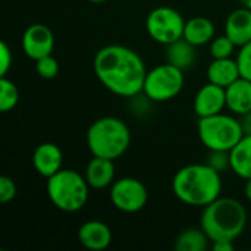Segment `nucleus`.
<instances>
[{
	"mask_svg": "<svg viewBox=\"0 0 251 251\" xmlns=\"http://www.w3.org/2000/svg\"><path fill=\"white\" fill-rule=\"evenodd\" d=\"M97 79L106 90L124 99H134L143 93L147 69L141 56L122 44L101 47L93 60Z\"/></svg>",
	"mask_w": 251,
	"mask_h": 251,
	"instance_id": "nucleus-1",
	"label": "nucleus"
},
{
	"mask_svg": "<svg viewBox=\"0 0 251 251\" xmlns=\"http://www.w3.org/2000/svg\"><path fill=\"white\" fill-rule=\"evenodd\" d=\"M172 193L184 204L206 207L222 193V178L207 163H193L181 168L172 179Z\"/></svg>",
	"mask_w": 251,
	"mask_h": 251,
	"instance_id": "nucleus-2",
	"label": "nucleus"
},
{
	"mask_svg": "<svg viewBox=\"0 0 251 251\" xmlns=\"http://www.w3.org/2000/svg\"><path fill=\"white\" fill-rule=\"evenodd\" d=\"M247 210L244 204L231 197H218L203 207L200 228L207 234L210 241L229 240L235 241L246 229Z\"/></svg>",
	"mask_w": 251,
	"mask_h": 251,
	"instance_id": "nucleus-3",
	"label": "nucleus"
},
{
	"mask_svg": "<svg viewBox=\"0 0 251 251\" xmlns=\"http://www.w3.org/2000/svg\"><path fill=\"white\" fill-rule=\"evenodd\" d=\"M131 144V129L119 118L104 116L94 121L87 131V147L93 156L116 160Z\"/></svg>",
	"mask_w": 251,
	"mask_h": 251,
	"instance_id": "nucleus-4",
	"label": "nucleus"
},
{
	"mask_svg": "<svg viewBox=\"0 0 251 251\" xmlns=\"http://www.w3.org/2000/svg\"><path fill=\"white\" fill-rule=\"evenodd\" d=\"M47 197L51 204L65 212L75 213L88 201L90 185L79 172L74 169H60L53 176L47 178Z\"/></svg>",
	"mask_w": 251,
	"mask_h": 251,
	"instance_id": "nucleus-5",
	"label": "nucleus"
},
{
	"mask_svg": "<svg viewBox=\"0 0 251 251\" xmlns=\"http://www.w3.org/2000/svg\"><path fill=\"white\" fill-rule=\"evenodd\" d=\"M244 137V131L238 118L224 112L200 118L199 138L207 150L231 151Z\"/></svg>",
	"mask_w": 251,
	"mask_h": 251,
	"instance_id": "nucleus-6",
	"label": "nucleus"
},
{
	"mask_svg": "<svg viewBox=\"0 0 251 251\" xmlns=\"http://www.w3.org/2000/svg\"><path fill=\"white\" fill-rule=\"evenodd\" d=\"M184 82V71L166 62L147 71L143 94L150 101H169L182 91Z\"/></svg>",
	"mask_w": 251,
	"mask_h": 251,
	"instance_id": "nucleus-7",
	"label": "nucleus"
},
{
	"mask_svg": "<svg viewBox=\"0 0 251 251\" xmlns=\"http://www.w3.org/2000/svg\"><path fill=\"white\" fill-rule=\"evenodd\" d=\"M185 19L182 15L169 6L153 9L146 18V29L150 38L159 44L168 46L184 37Z\"/></svg>",
	"mask_w": 251,
	"mask_h": 251,
	"instance_id": "nucleus-8",
	"label": "nucleus"
},
{
	"mask_svg": "<svg viewBox=\"0 0 251 251\" xmlns=\"http://www.w3.org/2000/svg\"><path fill=\"white\" fill-rule=\"evenodd\" d=\"M110 201L115 209L124 213H137L143 210L149 200L146 185L131 176L116 179L110 187Z\"/></svg>",
	"mask_w": 251,
	"mask_h": 251,
	"instance_id": "nucleus-9",
	"label": "nucleus"
},
{
	"mask_svg": "<svg viewBox=\"0 0 251 251\" xmlns=\"http://www.w3.org/2000/svg\"><path fill=\"white\" fill-rule=\"evenodd\" d=\"M22 49L34 62L49 56L54 49V35L44 24H32L22 34Z\"/></svg>",
	"mask_w": 251,
	"mask_h": 251,
	"instance_id": "nucleus-10",
	"label": "nucleus"
},
{
	"mask_svg": "<svg viewBox=\"0 0 251 251\" xmlns=\"http://www.w3.org/2000/svg\"><path fill=\"white\" fill-rule=\"evenodd\" d=\"M226 107V93L224 87L207 82L194 97V113L200 118H207L224 112Z\"/></svg>",
	"mask_w": 251,
	"mask_h": 251,
	"instance_id": "nucleus-11",
	"label": "nucleus"
},
{
	"mask_svg": "<svg viewBox=\"0 0 251 251\" xmlns=\"http://www.w3.org/2000/svg\"><path fill=\"white\" fill-rule=\"evenodd\" d=\"M112 240L113 235L109 225L100 221H88L78 229V241L87 250H106L112 244Z\"/></svg>",
	"mask_w": 251,
	"mask_h": 251,
	"instance_id": "nucleus-12",
	"label": "nucleus"
},
{
	"mask_svg": "<svg viewBox=\"0 0 251 251\" xmlns=\"http://www.w3.org/2000/svg\"><path fill=\"white\" fill-rule=\"evenodd\" d=\"M62 165L63 154L59 146H56L54 143H43L34 150L32 166L46 179L57 174L62 169Z\"/></svg>",
	"mask_w": 251,
	"mask_h": 251,
	"instance_id": "nucleus-13",
	"label": "nucleus"
},
{
	"mask_svg": "<svg viewBox=\"0 0 251 251\" xmlns=\"http://www.w3.org/2000/svg\"><path fill=\"white\" fill-rule=\"evenodd\" d=\"M115 175H116L115 160L97 157V156H93L84 174L90 188L94 190H104L107 187H112V184L116 181Z\"/></svg>",
	"mask_w": 251,
	"mask_h": 251,
	"instance_id": "nucleus-14",
	"label": "nucleus"
},
{
	"mask_svg": "<svg viewBox=\"0 0 251 251\" xmlns=\"http://www.w3.org/2000/svg\"><path fill=\"white\" fill-rule=\"evenodd\" d=\"M225 34L241 47L251 41V9L238 7L229 13L225 22Z\"/></svg>",
	"mask_w": 251,
	"mask_h": 251,
	"instance_id": "nucleus-15",
	"label": "nucleus"
},
{
	"mask_svg": "<svg viewBox=\"0 0 251 251\" xmlns=\"http://www.w3.org/2000/svg\"><path fill=\"white\" fill-rule=\"evenodd\" d=\"M226 109L235 116H243L251 112V81L240 76L225 88Z\"/></svg>",
	"mask_w": 251,
	"mask_h": 251,
	"instance_id": "nucleus-16",
	"label": "nucleus"
},
{
	"mask_svg": "<svg viewBox=\"0 0 251 251\" xmlns=\"http://www.w3.org/2000/svg\"><path fill=\"white\" fill-rule=\"evenodd\" d=\"M207 81L212 84H216L219 87L226 88L234 81H237L241 74L238 69L237 60L226 57V59H213L212 63L207 66Z\"/></svg>",
	"mask_w": 251,
	"mask_h": 251,
	"instance_id": "nucleus-17",
	"label": "nucleus"
},
{
	"mask_svg": "<svg viewBox=\"0 0 251 251\" xmlns=\"http://www.w3.org/2000/svg\"><path fill=\"white\" fill-rule=\"evenodd\" d=\"M184 38L196 47L210 44L215 38V24L206 16H194L185 21Z\"/></svg>",
	"mask_w": 251,
	"mask_h": 251,
	"instance_id": "nucleus-18",
	"label": "nucleus"
},
{
	"mask_svg": "<svg viewBox=\"0 0 251 251\" xmlns=\"http://www.w3.org/2000/svg\"><path fill=\"white\" fill-rule=\"evenodd\" d=\"M196 56V46L184 37L166 46V62L182 71H187L194 65Z\"/></svg>",
	"mask_w": 251,
	"mask_h": 251,
	"instance_id": "nucleus-19",
	"label": "nucleus"
},
{
	"mask_svg": "<svg viewBox=\"0 0 251 251\" xmlns=\"http://www.w3.org/2000/svg\"><path fill=\"white\" fill-rule=\"evenodd\" d=\"M231 171L243 179L251 178V135H244L229 151Z\"/></svg>",
	"mask_w": 251,
	"mask_h": 251,
	"instance_id": "nucleus-20",
	"label": "nucleus"
},
{
	"mask_svg": "<svg viewBox=\"0 0 251 251\" xmlns=\"http://www.w3.org/2000/svg\"><path fill=\"white\" fill-rule=\"evenodd\" d=\"M209 241L210 238L201 228H188L176 237L174 249L176 251H206Z\"/></svg>",
	"mask_w": 251,
	"mask_h": 251,
	"instance_id": "nucleus-21",
	"label": "nucleus"
},
{
	"mask_svg": "<svg viewBox=\"0 0 251 251\" xmlns=\"http://www.w3.org/2000/svg\"><path fill=\"white\" fill-rule=\"evenodd\" d=\"M19 101L18 87L7 76L0 78V112L7 113L16 107Z\"/></svg>",
	"mask_w": 251,
	"mask_h": 251,
	"instance_id": "nucleus-22",
	"label": "nucleus"
},
{
	"mask_svg": "<svg viewBox=\"0 0 251 251\" xmlns=\"http://www.w3.org/2000/svg\"><path fill=\"white\" fill-rule=\"evenodd\" d=\"M235 43L225 34L221 37H215L210 41V56L213 59H226L231 57L235 50Z\"/></svg>",
	"mask_w": 251,
	"mask_h": 251,
	"instance_id": "nucleus-23",
	"label": "nucleus"
},
{
	"mask_svg": "<svg viewBox=\"0 0 251 251\" xmlns=\"http://www.w3.org/2000/svg\"><path fill=\"white\" fill-rule=\"evenodd\" d=\"M35 71L43 79H53L59 74V62L51 54L35 60Z\"/></svg>",
	"mask_w": 251,
	"mask_h": 251,
	"instance_id": "nucleus-24",
	"label": "nucleus"
},
{
	"mask_svg": "<svg viewBox=\"0 0 251 251\" xmlns=\"http://www.w3.org/2000/svg\"><path fill=\"white\" fill-rule=\"evenodd\" d=\"M209 166H212L215 171H218L219 174L231 169V157H229V151H222V150H209L207 154V162Z\"/></svg>",
	"mask_w": 251,
	"mask_h": 251,
	"instance_id": "nucleus-25",
	"label": "nucleus"
},
{
	"mask_svg": "<svg viewBox=\"0 0 251 251\" xmlns=\"http://www.w3.org/2000/svg\"><path fill=\"white\" fill-rule=\"evenodd\" d=\"M235 60L238 63L241 76L251 81V41L240 47V51H238Z\"/></svg>",
	"mask_w": 251,
	"mask_h": 251,
	"instance_id": "nucleus-26",
	"label": "nucleus"
},
{
	"mask_svg": "<svg viewBox=\"0 0 251 251\" xmlns=\"http://www.w3.org/2000/svg\"><path fill=\"white\" fill-rule=\"evenodd\" d=\"M16 193H18V188H16L15 181L4 175L0 176V201L3 204L10 203L16 197Z\"/></svg>",
	"mask_w": 251,
	"mask_h": 251,
	"instance_id": "nucleus-27",
	"label": "nucleus"
},
{
	"mask_svg": "<svg viewBox=\"0 0 251 251\" xmlns=\"http://www.w3.org/2000/svg\"><path fill=\"white\" fill-rule=\"evenodd\" d=\"M13 63L12 51L6 41H0V76H6Z\"/></svg>",
	"mask_w": 251,
	"mask_h": 251,
	"instance_id": "nucleus-28",
	"label": "nucleus"
},
{
	"mask_svg": "<svg viewBox=\"0 0 251 251\" xmlns=\"http://www.w3.org/2000/svg\"><path fill=\"white\" fill-rule=\"evenodd\" d=\"M212 249L215 251H232L234 250V241L229 240H219L212 243Z\"/></svg>",
	"mask_w": 251,
	"mask_h": 251,
	"instance_id": "nucleus-29",
	"label": "nucleus"
},
{
	"mask_svg": "<svg viewBox=\"0 0 251 251\" xmlns=\"http://www.w3.org/2000/svg\"><path fill=\"white\" fill-rule=\"evenodd\" d=\"M240 122H241L244 135H251V112L240 116Z\"/></svg>",
	"mask_w": 251,
	"mask_h": 251,
	"instance_id": "nucleus-30",
	"label": "nucleus"
},
{
	"mask_svg": "<svg viewBox=\"0 0 251 251\" xmlns=\"http://www.w3.org/2000/svg\"><path fill=\"white\" fill-rule=\"evenodd\" d=\"M244 196H246V199L251 203V178L246 181V185H244Z\"/></svg>",
	"mask_w": 251,
	"mask_h": 251,
	"instance_id": "nucleus-31",
	"label": "nucleus"
},
{
	"mask_svg": "<svg viewBox=\"0 0 251 251\" xmlns=\"http://www.w3.org/2000/svg\"><path fill=\"white\" fill-rule=\"evenodd\" d=\"M240 1H241V6H243V7L251 9V0H240Z\"/></svg>",
	"mask_w": 251,
	"mask_h": 251,
	"instance_id": "nucleus-32",
	"label": "nucleus"
},
{
	"mask_svg": "<svg viewBox=\"0 0 251 251\" xmlns=\"http://www.w3.org/2000/svg\"><path fill=\"white\" fill-rule=\"evenodd\" d=\"M88 1H91V3H104L107 0H88Z\"/></svg>",
	"mask_w": 251,
	"mask_h": 251,
	"instance_id": "nucleus-33",
	"label": "nucleus"
}]
</instances>
